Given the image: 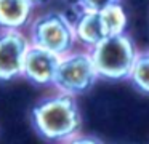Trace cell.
I'll use <instances>...</instances> for the list:
<instances>
[{
    "mask_svg": "<svg viewBox=\"0 0 149 144\" xmlns=\"http://www.w3.org/2000/svg\"><path fill=\"white\" fill-rule=\"evenodd\" d=\"M100 80L90 50H72L61 56L55 75V86L66 95L79 96L90 91Z\"/></svg>",
    "mask_w": 149,
    "mask_h": 144,
    "instance_id": "obj_3",
    "label": "cell"
},
{
    "mask_svg": "<svg viewBox=\"0 0 149 144\" xmlns=\"http://www.w3.org/2000/svg\"><path fill=\"white\" fill-rule=\"evenodd\" d=\"M61 56L53 51L31 43L24 58L23 77L36 86H53Z\"/></svg>",
    "mask_w": 149,
    "mask_h": 144,
    "instance_id": "obj_6",
    "label": "cell"
},
{
    "mask_svg": "<svg viewBox=\"0 0 149 144\" xmlns=\"http://www.w3.org/2000/svg\"><path fill=\"white\" fill-rule=\"evenodd\" d=\"M31 3H32L34 6H39V5H43V3L47 2V0H29Z\"/></svg>",
    "mask_w": 149,
    "mask_h": 144,
    "instance_id": "obj_12",
    "label": "cell"
},
{
    "mask_svg": "<svg viewBox=\"0 0 149 144\" xmlns=\"http://www.w3.org/2000/svg\"><path fill=\"white\" fill-rule=\"evenodd\" d=\"M31 120L37 134L52 143H71L82 128V114L75 96L61 91L37 102Z\"/></svg>",
    "mask_w": 149,
    "mask_h": 144,
    "instance_id": "obj_1",
    "label": "cell"
},
{
    "mask_svg": "<svg viewBox=\"0 0 149 144\" xmlns=\"http://www.w3.org/2000/svg\"><path fill=\"white\" fill-rule=\"evenodd\" d=\"M72 24H74L77 43H82L87 50L93 48L98 42H101L109 35L106 24L103 21V16H101V11L82 10L77 15V18L72 21Z\"/></svg>",
    "mask_w": 149,
    "mask_h": 144,
    "instance_id": "obj_7",
    "label": "cell"
},
{
    "mask_svg": "<svg viewBox=\"0 0 149 144\" xmlns=\"http://www.w3.org/2000/svg\"><path fill=\"white\" fill-rule=\"evenodd\" d=\"M90 53L100 79L109 82L128 80L138 56L133 38L127 32L107 35L90 48Z\"/></svg>",
    "mask_w": 149,
    "mask_h": 144,
    "instance_id": "obj_2",
    "label": "cell"
},
{
    "mask_svg": "<svg viewBox=\"0 0 149 144\" xmlns=\"http://www.w3.org/2000/svg\"><path fill=\"white\" fill-rule=\"evenodd\" d=\"M31 47V38L21 29L0 31V82L23 77L24 58Z\"/></svg>",
    "mask_w": 149,
    "mask_h": 144,
    "instance_id": "obj_5",
    "label": "cell"
},
{
    "mask_svg": "<svg viewBox=\"0 0 149 144\" xmlns=\"http://www.w3.org/2000/svg\"><path fill=\"white\" fill-rule=\"evenodd\" d=\"M114 3H120V0H79L82 10H87V11H103L104 8Z\"/></svg>",
    "mask_w": 149,
    "mask_h": 144,
    "instance_id": "obj_11",
    "label": "cell"
},
{
    "mask_svg": "<svg viewBox=\"0 0 149 144\" xmlns=\"http://www.w3.org/2000/svg\"><path fill=\"white\" fill-rule=\"evenodd\" d=\"M29 38L32 45L47 48L58 56L71 53L77 43L74 24L58 11H48L34 19L29 26Z\"/></svg>",
    "mask_w": 149,
    "mask_h": 144,
    "instance_id": "obj_4",
    "label": "cell"
},
{
    "mask_svg": "<svg viewBox=\"0 0 149 144\" xmlns=\"http://www.w3.org/2000/svg\"><path fill=\"white\" fill-rule=\"evenodd\" d=\"M32 10L29 0H0V29H24L31 22Z\"/></svg>",
    "mask_w": 149,
    "mask_h": 144,
    "instance_id": "obj_8",
    "label": "cell"
},
{
    "mask_svg": "<svg viewBox=\"0 0 149 144\" xmlns=\"http://www.w3.org/2000/svg\"><path fill=\"white\" fill-rule=\"evenodd\" d=\"M103 21L106 24V29L109 32V35L120 34L125 32L127 29V13L123 10V6L120 3H114V5L107 6L101 11Z\"/></svg>",
    "mask_w": 149,
    "mask_h": 144,
    "instance_id": "obj_10",
    "label": "cell"
},
{
    "mask_svg": "<svg viewBox=\"0 0 149 144\" xmlns=\"http://www.w3.org/2000/svg\"><path fill=\"white\" fill-rule=\"evenodd\" d=\"M128 80L136 91L141 95H149V50L138 51Z\"/></svg>",
    "mask_w": 149,
    "mask_h": 144,
    "instance_id": "obj_9",
    "label": "cell"
}]
</instances>
